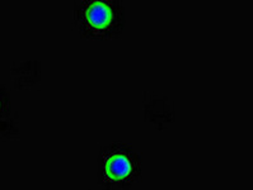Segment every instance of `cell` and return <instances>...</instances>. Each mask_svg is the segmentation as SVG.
Instances as JSON below:
<instances>
[{
	"label": "cell",
	"instance_id": "cell-3",
	"mask_svg": "<svg viewBox=\"0 0 253 190\" xmlns=\"http://www.w3.org/2000/svg\"><path fill=\"white\" fill-rule=\"evenodd\" d=\"M0 105H1V101H0Z\"/></svg>",
	"mask_w": 253,
	"mask_h": 190
},
{
	"label": "cell",
	"instance_id": "cell-1",
	"mask_svg": "<svg viewBox=\"0 0 253 190\" xmlns=\"http://www.w3.org/2000/svg\"><path fill=\"white\" fill-rule=\"evenodd\" d=\"M74 17L82 34L89 38H110L124 30V8L117 1H81L75 5Z\"/></svg>",
	"mask_w": 253,
	"mask_h": 190
},
{
	"label": "cell",
	"instance_id": "cell-2",
	"mask_svg": "<svg viewBox=\"0 0 253 190\" xmlns=\"http://www.w3.org/2000/svg\"><path fill=\"white\" fill-rule=\"evenodd\" d=\"M102 170L107 180L121 184L131 179L135 171V162L128 152L124 150H113L106 155Z\"/></svg>",
	"mask_w": 253,
	"mask_h": 190
}]
</instances>
